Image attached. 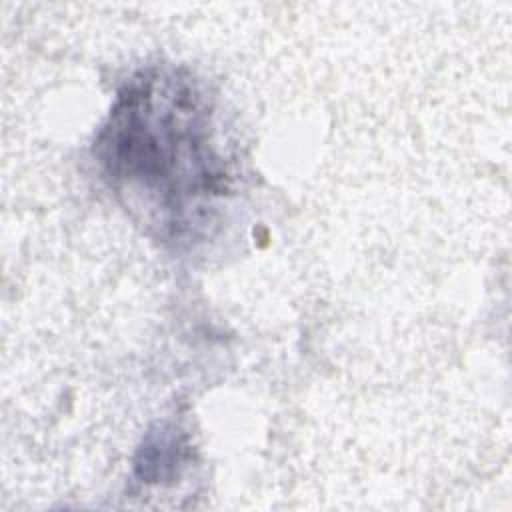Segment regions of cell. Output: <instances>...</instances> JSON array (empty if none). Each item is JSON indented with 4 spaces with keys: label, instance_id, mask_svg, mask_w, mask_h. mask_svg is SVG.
Here are the masks:
<instances>
[{
    "label": "cell",
    "instance_id": "6da1fadb",
    "mask_svg": "<svg viewBox=\"0 0 512 512\" xmlns=\"http://www.w3.org/2000/svg\"><path fill=\"white\" fill-rule=\"evenodd\" d=\"M94 156L162 240L182 238L200 210L230 190L232 176L214 146L212 106L200 84L176 68H148L124 84Z\"/></svg>",
    "mask_w": 512,
    "mask_h": 512
},
{
    "label": "cell",
    "instance_id": "7a4b0ae2",
    "mask_svg": "<svg viewBox=\"0 0 512 512\" xmlns=\"http://www.w3.org/2000/svg\"><path fill=\"white\" fill-rule=\"evenodd\" d=\"M184 436H178L176 430H164L152 434L140 452L136 470L144 482H162L172 478L176 470L184 464L186 454Z\"/></svg>",
    "mask_w": 512,
    "mask_h": 512
}]
</instances>
